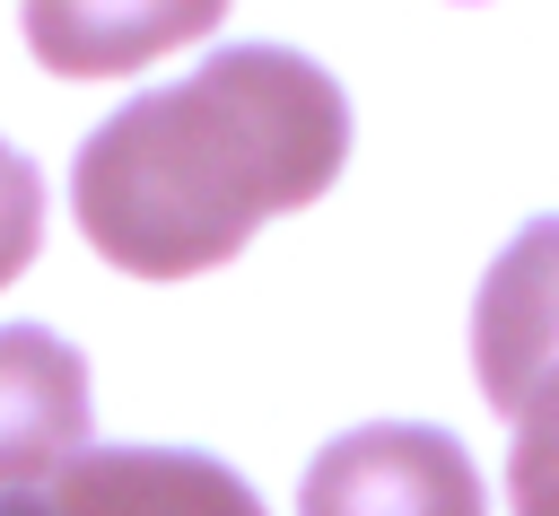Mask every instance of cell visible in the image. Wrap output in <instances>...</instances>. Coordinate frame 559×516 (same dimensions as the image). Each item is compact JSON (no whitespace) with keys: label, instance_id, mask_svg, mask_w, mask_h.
<instances>
[{"label":"cell","instance_id":"obj_1","mask_svg":"<svg viewBox=\"0 0 559 516\" xmlns=\"http://www.w3.org/2000/svg\"><path fill=\"white\" fill-rule=\"evenodd\" d=\"M349 157V96L288 44H227L192 79L131 96L70 166L79 227L140 280H183L280 210H306Z\"/></svg>","mask_w":559,"mask_h":516},{"label":"cell","instance_id":"obj_3","mask_svg":"<svg viewBox=\"0 0 559 516\" xmlns=\"http://www.w3.org/2000/svg\"><path fill=\"white\" fill-rule=\"evenodd\" d=\"M87 455V367L44 324H0V499Z\"/></svg>","mask_w":559,"mask_h":516},{"label":"cell","instance_id":"obj_6","mask_svg":"<svg viewBox=\"0 0 559 516\" xmlns=\"http://www.w3.org/2000/svg\"><path fill=\"white\" fill-rule=\"evenodd\" d=\"M210 17L218 9H157V17H140V26H87V17H70V9H35L26 17V44L35 52H52L61 70H96V61H131V52H148V44H166V35H210Z\"/></svg>","mask_w":559,"mask_h":516},{"label":"cell","instance_id":"obj_7","mask_svg":"<svg viewBox=\"0 0 559 516\" xmlns=\"http://www.w3.org/2000/svg\"><path fill=\"white\" fill-rule=\"evenodd\" d=\"M515 516H559V376H542L515 402V455H507Z\"/></svg>","mask_w":559,"mask_h":516},{"label":"cell","instance_id":"obj_2","mask_svg":"<svg viewBox=\"0 0 559 516\" xmlns=\"http://www.w3.org/2000/svg\"><path fill=\"white\" fill-rule=\"evenodd\" d=\"M297 516H489V499L445 429L376 420V429H341L306 464Z\"/></svg>","mask_w":559,"mask_h":516},{"label":"cell","instance_id":"obj_4","mask_svg":"<svg viewBox=\"0 0 559 516\" xmlns=\"http://www.w3.org/2000/svg\"><path fill=\"white\" fill-rule=\"evenodd\" d=\"M472 367L507 420L542 376H559V219H533L489 262L480 306H472Z\"/></svg>","mask_w":559,"mask_h":516},{"label":"cell","instance_id":"obj_8","mask_svg":"<svg viewBox=\"0 0 559 516\" xmlns=\"http://www.w3.org/2000/svg\"><path fill=\"white\" fill-rule=\"evenodd\" d=\"M35 245H44V175L0 140V289L35 262Z\"/></svg>","mask_w":559,"mask_h":516},{"label":"cell","instance_id":"obj_9","mask_svg":"<svg viewBox=\"0 0 559 516\" xmlns=\"http://www.w3.org/2000/svg\"><path fill=\"white\" fill-rule=\"evenodd\" d=\"M0 516H44V507H35V490H26V499H0Z\"/></svg>","mask_w":559,"mask_h":516},{"label":"cell","instance_id":"obj_5","mask_svg":"<svg viewBox=\"0 0 559 516\" xmlns=\"http://www.w3.org/2000/svg\"><path fill=\"white\" fill-rule=\"evenodd\" d=\"M44 516H262V499L192 446H87L35 499Z\"/></svg>","mask_w":559,"mask_h":516}]
</instances>
